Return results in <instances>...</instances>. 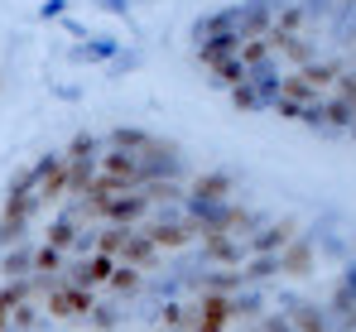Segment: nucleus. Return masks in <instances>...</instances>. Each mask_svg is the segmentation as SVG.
Returning a JSON list of instances; mask_svg holds the SVG:
<instances>
[{
    "label": "nucleus",
    "instance_id": "obj_1",
    "mask_svg": "<svg viewBox=\"0 0 356 332\" xmlns=\"http://www.w3.org/2000/svg\"><path fill=\"white\" fill-rule=\"evenodd\" d=\"M102 5H116V10H125V0H102Z\"/></svg>",
    "mask_w": 356,
    "mask_h": 332
}]
</instances>
